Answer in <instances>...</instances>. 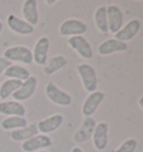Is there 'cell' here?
I'll return each mask as SVG.
<instances>
[{"mask_svg": "<svg viewBox=\"0 0 143 152\" xmlns=\"http://www.w3.org/2000/svg\"><path fill=\"white\" fill-rule=\"evenodd\" d=\"M105 99V94L100 91H95L93 93H90V95L84 101V104L82 107V113L85 118H90L96 112L98 106L102 104V102Z\"/></svg>", "mask_w": 143, "mask_h": 152, "instance_id": "7", "label": "cell"}, {"mask_svg": "<svg viewBox=\"0 0 143 152\" xmlns=\"http://www.w3.org/2000/svg\"><path fill=\"white\" fill-rule=\"evenodd\" d=\"M6 77H9L11 80H18V81L25 82L30 77V72L24 66L20 65H11L7 71L4 73Z\"/></svg>", "mask_w": 143, "mask_h": 152, "instance_id": "21", "label": "cell"}, {"mask_svg": "<svg viewBox=\"0 0 143 152\" xmlns=\"http://www.w3.org/2000/svg\"><path fill=\"white\" fill-rule=\"evenodd\" d=\"M45 93L47 95L48 100L55 103V104L59 105V106H68L72 104V96L65 91L58 88L57 86L54 83L49 82L46 88H45Z\"/></svg>", "mask_w": 143, "mask_h": 152, "instance_id": "3", "label": "cell"}, {"mask_svg": "<svg viewBox=\"0 0 143 152\" xmlns=\"http://www.w3.org/2000/svg\"><path fill=\"white\" fill-rule=\"evenodd\" d=\"M92 138L96 150H105L109 143V124L106 122H100L98 124H96Z\"/></svg>", "mask_w": 143, "mask_h": 152, "instance_id": "9", "label": "cell"}, {"mask_svg": "<svg viewBox=\"0 0 143 152\" xmlns=\"http://www.w3.org/2000/svg\"><path fill=\"white\" fill-rule=\"evenodd\" d=\"M48 50H49V39L47 37H40L35 44L33 53L34 62L38 65L45 66L48 61Z\"/></svg>", "mask_w": 143, "mask_h": 152, "instance_id": "12", "label": "cell"}, {"mask_svg": "<svg viewBox=\"0 0 143 152\" xmlns=\"http://www.w3.org/2000/svg\"><path fill=\"white\" fill-rule=\"evenodd\" d=\"M109 31L115 34L123 27V12L117 6L110 5L106 7Z\"/></svg>", "mask_w": 143, "mask_h": 152, "instance_id": "10", "label": "cell"}, {"mask_svg": "<svg viewBox=\"0 0 143 152\" xmlns=\"http://www.w3.org/2000/svg\"><path fill=\"white\" fill-rule=\"evenodd\" d=\"M86 31V24L78 19H67L59 27V34L62 36H83V34H85Z\"/></svg>", "mask_w": 143, "mask_h": 152, "instance_id": "4", "label": "cell"}, {"mask_svg": "<svg viewBox=\"0 0 143 152\" xmlns=\"http://www.w3.org/2000/svg\"><path fill=\"white\" fill-rule=\"evenodd\" d=\"M68 45L84 59H91L93 57V49L91 44L83 36H74L67 40Z\"/></svg>", "mask_w": 143, "mask_h": 152, "instance_id": "6", "label": "cell"}, {"mask_svg": "<svg viewBox=\"0 0 143 152\" xmlns=\"http://www.w3.org/2000/svg\"><path fill=\"white\" fill-rule=\"evenodd\" d=\"M53 145L52 139L45 134H37L36 137L29 139L27 141H24L21 144V149L25 152H34L40 150V149H46Z\"/></svg>", "mask_w": 143, "mask_h": 152, "instance_id": "11", "label": "cell"}, {"mask_svg": "<svg viewBox=\"0 0 143 152\" xmlns=\"http://www.w3.org/2000/svg\"><path fill=\"white\" fill-rule=\"evenodd\" d=\"M7 25L9 27L10 30H12L14 33L19 34V35H30L35 31L34 26L29 25L25 20L18 18L15 15H9L7 18Z\"/></svg>", "mask_w": 143, "mask_h": 152, "instance_id": "16", "label": "cell"}, {"mask_svg": "<svg viewBox=\"0 0 143 152\" xmlns=\"http://www.w3.org/2000/svg\"><path fill=\"white\" fill-rule=\"evenodd\" d=\"M38 134V129H37V124H30V125H27L23 129H18V130H14L11 131V134L10 137L14 141H17V142H20V141H27L29 139L34 138Z\"/></svg>", "mask_w": 143, "mask_h": 152, "instance_id": "19", "label": "cell"}, {"mask_svg": "<svg viewBox=\"0 0 143 152\" xmlns=\"http://www.w3.org/2000/svg\"><path fill=\"white\" fill-rule=\"evenodd\" d=\"M12 64L10 61L8 59H6L5 57H0V75L1 74H4L6 71H7V68H9Z\"/></svg>", "mask_w": 143, "mask_h": 152, "instance_id": "26", "label": "cell"}, {"mask_svg": "<svg viewBox=\"0 0 143 152\" xmlns=\"http://www.w3.org/2000/svg\"><path fill=\"white\" fill-rule=\"evenodd\" d=\"M4 57L10 62L23 63L26 65H31L34 63L33 53L26 46H12L7 48L4 53Z\"/></svg>", "mask_w": 143, "mask_h": 152, "instance_id": "2", "label": "cell"}, {"mask_svg": "<svg viewBox=\"0 0 143 152\" xmlns=\"http://www.w3.org/2000/svg\"><path fill=\"white\" fill-rule=\"evenodd\" d=\"M23 84L21 81L18 80H7L2 84H0V99L1 100H6L8 99L10 95H12Z\"/></svg>", "mask_w": 143, "mask_h": 152, "instance_id": "23", "label": "cell"}, {"mask_svg": "<svg viewBox=\"0 0 143 152\" xmlns=\"http://www.w3.org/2000/svg\"><path fill=\"white\" fill-rule=\"evenodd\" d=\"M139 105H140L141 109H143V96H141V97L139 99Z\"/></svg>", "mask_w": 143, "mask_h": 152, "instance_id": "28", "label": "cell"}, {"mask_svg": "<svg viewBox=\"0 0 143 152\" xmlns=\"http://www.w3.org/2000/svg\"><path fill=\"white\" fill-rule=\"evenodd\" d=\"M94 20L97 29L102 34L109 33V24H107V14H106V6H101L95 10Z\"/></svg>", "mask_w": 143, "mask_h": 152, "instance_id": "22", "label": "cell"}, {"mask_svg": "<svg viewBox=\"0 0 143 152\" xmlns=\"http://www.w3.org/2000/svg\"><path fill=\"white\" fill-rule=\"evenodd\" d=\"M23 16L24 20L31 26L38 24L39 14L36 0H26L23 4Z\"/></svg>", "mask_w": 143, "mask_h": 152, "instance_id": "18", "label": "cell"}, {"mask_svg": "<svg viewBox=\"0 0 143 152\" xmlns=\"http://www.w3.org/2000/svg\"><path fill=\"white\" fill-rule=\"evenodd\" d=\"M2 29H4V24H2V21H0V34L2 33Z\"/></svg>", "mask_w": 143, "mask_h": 152, "instance_id": "30", "label": "cell"}, {"mask_svg": "<svg viewBox=\"0 0 143 152\" xmlns=\"http://www.w3.org/2000/svg\"><path fill=\"white\" fill-rule=\"evenodd\" d=\"M96 121L93 116L85 118L81 126L77 129V131L74 134V141L76 143H85L87 142L93 135L94 129L96 126Z\"/></svg>", "mask_w": 143, "mask_h": 152, "instance_id": "8", "label": "cell"}, {"mask_svg": "<svg viewBox=\"0 0 143 152\" xmlns=\"http://www.w3.org/2000/svg\"><path fill=\"white\" fill-rule=\"evenodd\" d=\"M46 4H47V5H54V4H56V1H55V0H47Z\"/></svg>", "mask_w": 143, "mask_h": 152, "instance_id": "29", "label": "cell"}, {"mask_svg": "<svg viewBox=\"0 0 143 152\" xmlns=\"http://www.w3.org/2000/svg\"><path fill=\"white\" fill-rule=\"evenodd\" d=\"M67 65V59L62 55H57V56L52 57L49 61H47L46 65L44 66V73L46 75H53L54 73L62 69L63 67Z\"/></svg>", "mask_w": 143, "mask_h": 152, "instance_id": "20", "label": "cell"}, {"mask_svg": "<svg viewBox=\"0 0 143 152\" xmlns=\"http://www.w3.org/2000/svg\"><path fill=\"white\" fill-rule=\"evenodd\" d=\"M63 123H64V116L62 114H55L47 119L39 121L37 123V129L38 132H42L46 135L47 133L55 132L56 130H58L63 125Z\"/></svg>", "mask_w": 143, "mask_h": 152, "instance_id": "14", "label": "cell"}, {"mask_svg": "<svg viewBox=\"0 0 143 152\" xmlns=\"http://www.w3.org/2000/svg\"><path fill=\"white\" fill-rule=\"evenodd\" d=\"M28 125L27 120L23 116H8L1 122V128L5 130H18Z\"/></svg>", "mask_w": 143, "mask_h": 152, "instance_id": "24", "label": "cell"}, {"mask_svg": "<svg viewBox=\"0 0 143 152\" xmlns=\"http://www.w3.org/2000/svg\"><path fill=\"white\" fill-rule=\"evenodd\" d=\"M37 84H38L37 77L31 75L28 80H26L25 82H23L21 86L15 92L14 94L11 95V96L14 97V101L23 102V101L29 100V99L34 95V93L36 92Z\"/></svg>", "mask_w": 143, "mask_h": 152, "instance_id": "5", "label": "cell"}, {"mask_svg": "<svg viewBox=\"0 0 143 152\" xmlns=\"http://www.w3.org/2000/svg\"><path fill=\"white\" fill-rule=\"evenodd\" d=\"M0 114L8 116H23L26 115V109L17 101H4L0 103Z\"/></svg>", "mask_w": 143, "mask_h": 152, "instance_id": "17", "label": "cell"}, {"mask_svg": "<svg viewBox=\"0 0 143 152\" xmlns=\"http://www.w3.org/2000/svg\"><path fill=\"white\" fill-rule=\"evenodd\" d=\"M72 152H83V150H82L81 148L75 147V148H73V149H72Z\"/></svg>", "mask_w": 143, "mask_h": 152, "instance_id": "27", "label": "cell"}, {"mask_svg": "<svg viewBox=\"0 0 143 152\" xmlns=\"http://www.w3.org/2000/svg\"><path fill=\"white\" fill-rule=\"evenodd\" d=\"M76 71L78 75L81 77L83 85L85 87V90L88 93H93L95 92L97 88V84H98V80H97V75L94 69V67L91 66L90 64H80L76 66Z\"/></svg>", "mask_w": 143, "mask_h": 152, "instance_id": "1", "label": "cell"}, {"mask_svg": "<svg viewBox=\"0 0 143 152\" xmlns=\"http://www.w3.org/2000/svg\"><path fill=\"white\" fill-rule=\"evenodd\" d=\"M126 49H128L126 43L120 42L115 38H110L107 40H104L103 43H101L97 50H98L100 55L106 56V55H111V54H114V53L125 52Z\"/></svg>", "mask_w": 143, "mask_h": 152, "instance_id": "15", "label": "cell"}, {"mask_svg": "<svg viewBox=\"0 0 143 152\" xmlns=\"http://www.w3.org/2000/svg\"><path fill=\"white\" fill-rule=\"evenodd\" d=\"M37 152H48V151H45V150H40V151H37Z\"/></svg>", "mask_w": 143, "mask_h": 152, "instance_id": "31", "label": "cell"}, {"mask_svg": "<svg viewBox=\"0 0 143 152\" xmlns=\"http://www.w3.org/2000/svg\"><path fill=\"white\" fill-rule=\"evenodd\" d=\"M141 28V23L139 19H132L129 23H126L125 26H123L117 33L115 34V39L120 42L126 43L131 39H133Z\"/></svg>", "mask_w": 143, "mask_h": 152, "instance_id": "13", "label": "cell"}, {"mask_svg": "<svg viewBox=\"0 0 143 152\" xmlns=\"http://www.w3.org/2000/svg\"><path fill=\"white\" fill-rule=\"evenodd\" d=\"M136 148H138V141H136L135 139L131 138V139L125 140V141L113 152H135Z\"/></svg>", "mask_w": 143, "mask_h": 152, "instance_id": "25", "label": "cell"}]
</instances>
